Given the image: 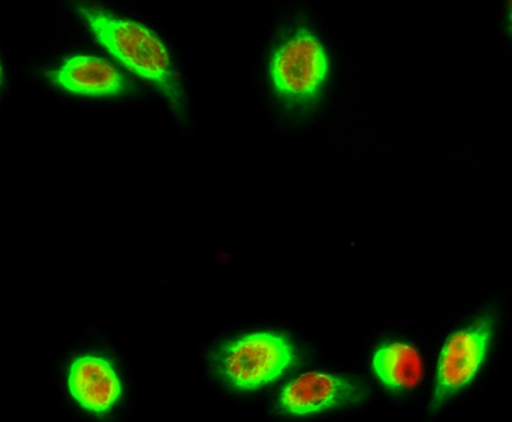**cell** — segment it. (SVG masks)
<instances>
[{
	"instance_id": "cell-1",
	"label": "cell",
	"mask_w": 512,
	"mask_h": 422,
	"mask_svg": "<svg viewBox=\"0 0 512 422\" xmlns=\"http://www.w3.org/2000/svg\"><path fill=\"white\" fill-rule=\"evenodd\" d=\"M74 11L116 60L155 87L175 114L186 115V96L174 60L155 32L100 7L76 4Z\"/></svg>"
},
{
	"instance_id": "cell-2",
	"label": "cell",
	"mask_w": 512,
	"mask_h": 422,
	"mask_svg": "<svg viewBox=\"0 0 512 422\" xmlns=\"http://www.w3.org/2000/svg\"><path fill=\"white\" fill-rule=\"evenodd\" d=\"M330 60L323 41L309 26H297L273 50L269 78L277 99L287 110L306 114L323 97Z\"/></svg>"
},
{
	"instance_id": "cell-3",
	"label": "cell",
	"mask_w": 512,
	"mask_h": 422,
	"mask_svg": "<svg viewBox=\"0 0 512 422\" xmlns=\"http://www.w3.org/2000/svg\"><path fill=\"white\" fill-rule=\"evenodd\" d=\"M299 351L277 332L246 333L223 343L213 355L218 378L232 391L253 393L271 386L295 368Z\"/></svg>"
},
{
	"instance_id": "cell-4",
	"label": "cell",
	"mask_w": 512,
	"mask_h": 422,
	"mask_svg": "<svg viewBox=\"0 0 512 422\" xmlns=\"http://www.w3.org/2000/svg\"><path fill=\"white\" fill-rule=\"evenodd\" d=\"M62 386L73 410L92 420L114 415L124 401V379L113 357L93 347L74 351L65 359Z\"/></svg>"
},
{
	"instance_id": "cell-5",
	"label": "cell",
	"mask_w": 512,
	"mask_h": 422,
	"mask_svg": "<svg viewBox=\"0 0 512 422\" xmlns=\"http://www.w3.org/2000/svg\"><path fill=\"white\" fill-rule=\"evenodd\" d=\"M495 331V315L487 313L448 338L437 363L431 414L440 411L477 377L490 351Z\"/></svg>"
},
{
	"instance_id": "cell-6",
	"label": "cell",
	"mask_w": 512,
	"mask_h": 422,
	"mask_svg": "<svg viewBox=\"0 0 512 422\" xmlns=\"http://www.w3.org/2000/svg\"><path fill=\"white\" fill-rule=\"evenodd\" d=\"M369 392L358 380L327 372H310L292 380L279 393L277 407L282 415L305 417L366 401Z\"/></svg>"
},
{
	"instance_id": "cell-7",
	"label": "cell",
	"mask_w": 512,
	"mask_h": 422,
	"mask_svg": "<svg viewBox=\"0 0 512 422\" xmlns=\"http://www.w3.org/2000/svg\"><path fill=\"white\" fill-rule=\"evenodd\" d=\"M51 85L68 94L86 97H118L133 91L132 82L113 64L93 55L77 54L46 73Z\"/></svg>"
},
{
	"instance_id": "cell-8",
	"label": "cell",
	"mask_w": 512,
	"mask_h": 422,
	"mask_svg": "<svg viewBox=\"0 0 512 422\" xmlns=\"http://www.w3.org/2000/svg\"><path fill=\"white\" fill-rule=\"evenodd\" d=\"M372 370L377 380L389 391H411L422 380L420 352L406 342L384 343L377 347L372 356Z\"/></svg>"
}]
</instances>
